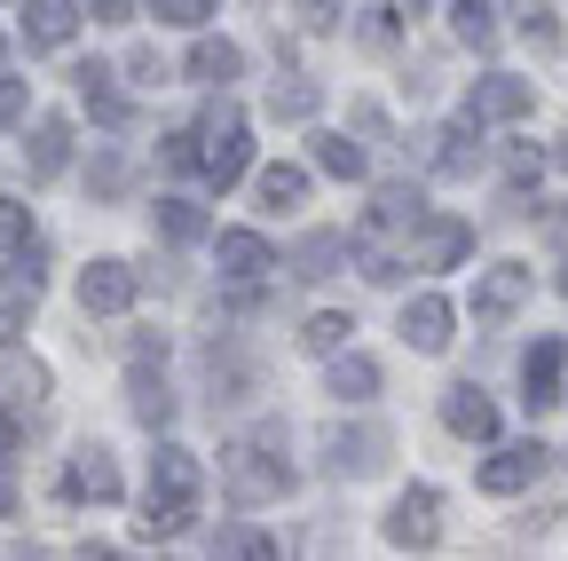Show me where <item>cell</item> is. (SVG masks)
Masks as SVG:
<instances>
[{
  "instance_id": "obj_1",
  "label": "cell",
  "mask_w": 568,
  "mask_h": 561,
  "mask_svg": "<svg viewBox=\"0 0 568 561\" xmlns=\"http://www.w3.org/2000/svg\"><path fill=\"white\" fill-rule=\"evenodd\" d=\"M222 490L237 507H276L293 490V467H284V428H253L237 443H222Z\"/></svg>"
},
{
  "instance_id": "obj_2",
  "label": "cell",
  "mask_w": 568,
  "mask_h": 561,
  "mask_svg": "<svg viewBox=\"0 0 568 561\" xmlns=\"http://www.w3.org/2000/svg\"><path fill=\"white\" fill-rule=\"evenodd\" d=\"M387 459H395V428L387 419H324L316 428V467L332 474V482H372V474H387Z\"/></svg>"
},
{
  "instance_id": "obj_3",
  "label": "cell",
  "mask_w": 568,
  "mask_h": 561,
  "mask_svg": "<svg viewBox=\"0 0 568 561\" xmlns=\"http://www.w3.org/2000/svg\"><path fill=\"white\" fill-rule=\"evenodd\" d=\"M197 174L213 190H237L253 174V127H245L237 96H213L205 103V119H197Z\"/></svg>"
},
{
  "instance_id": "obj_4",
  "label": "cell",
  "mask_w": 568,
  "mask_h": 561,
  "mask_svg": "<svg viewBox=\"0 0 568 561\" xmlns=\"http://www.w3.org/2000/svg\"><path fill=\"white\" fill-rule=\"evenodd\" d=\"M379 538H387L395 553H435V545H443V490H435V482L395 490V507L379 514Z\"/></svg>"
},
{
  "instance_id": "obj_5",
  "label": "cell",
  "mask_w": 568,
  "mask_h": 561,
  "mask_svg": "<svg viewBox=\"0 0 568 561\" xmlns=\"http://www.w3.org/2000/svg\"><path fill=\"white\" fill-rule=\"evenodd\" d=\"M466 261H474V222L466 214H426L403 238V269H418V277H443V269H466Z\"/></svg>"
},
{
  "instance_id": "obj_6",
  "label": "cell",
  "mask_w": 568,
  "mask_h": 561,
  "mask_svg": "<svg viewBox=\"0 0 568 561\" xmlns=\"http://www.w3.org/2000/svg\"><path fill=\"white\" fill-rule=\"evenodd\" d=\"M537 293V269L529 261H489L474 269V324H514Z\"/></svg>"
},
{
  "instance_id": "obj_7",
  "label": "cell",
  "mask_w": 568,
  "mask_h": 561,
  "mask_svg": "<svg viewBox=\"0 0 568 561\" xmlns=\"http://www.w3.org/2000/svg\"><path fill=\"white\" fill-rule=\"evenodd\" d=\"M205 388H213V411H245V403H261V364L245 357V348L230 340V332H213V348H205Z\"/></svg>"
},
{
  "instance_id": "obj_8",
  "label": "cell",
  "mask_w": 568,
  "mask_h": 561,
  "mask_svg": "<svg viewBox=\"0 0 568 561\" xmlns=\"http://www.w3.org/2000/svg\"><path fill=\"white\" fill-rule=\"evenodd\" d=\"M63 499H80V507H119L126 499V474H119V459L88 435V443H71V459H63Z\"/></svg>"
},
{
  "instance_id": "obj_9",
  "label": "cell",
  "mask_w": 568,
  "mask_h": 561,
  "mask_svg": "<svg viewBox=\"0 0 568 561\" xmlns=\"http://www.w3.org/2000/svg\"><path fill=\"white\" fill-rule=\"evenodd\" d=\"M545 435H529V443H497L481 467H474V482L489 490V499H521V490H537V474H545Z\"/></svg>"
},
{
  "instance_id": "obj_10",
  "label": "cell",
  "mask_w": 568,
  "mask_h": 561,
  "mask_svg": "<svg viewBox=\"0 0 568 561\" xmlns=\"http://www.w3.org/2000/svg\"><path fill=\"white\" fill-rule=\"evenodd\" d=\"M134 293H142V269L119 261V253H95V261L80 269V309H88V317H126Z\"/></svg>"
},
{
  "instance_id": "obj_11",
  "label": "cell",
  "mask_w": 568,
  "mask_h": 561,
  "mask_svg": "<svg viewBox=\"0 0 568 561\" xmlns=\"http://www.w3.org/2000/svg\"><path fill=\"white\" fill-rule=\"evenodd\" d=\"M529 111H537V80H521V72H481L474 96H466V119L474 127H514Z\"/></svg>"
},
{
  "instance_id": "obj_12",
  "label": "cell",
  "mask_w": 568,
  "mask_h": 561,
  "mask_svg": "<svg viewBox=\"0 0 568 561\" xmlns=\"http://www.w3.org/2000/svg\"><path fill=\"white\" fill-rule=\"evenodd\" d=\"M395 332H403L410 357H450V340H458V309H450L443 293H410V301H403V317H395Z\"/></svg>"
},
{
  "instance_id": "obj_13",
  "label": "cell",
  "mask_w": 568,
  "mask_h": 561,
  "mask_svg": "<svg viewBox=\"0 0 568 561\" xmlns=\"http://www.w3.org/2000/svg\"><path fill=\"white\" fill-rule=\"evenodd\" d=\"M521 403H529V419L568 403V340H537L521 357Z\"/></svg>"
},
{
  "instance_id": "obj_14",
  "label": "cell",
  "mask_w": 568,
  "mask_h": 561,
  "mask_svg": "<svg viewBox=\"0 0 568 561\" xmlns=\"http://www.w3.org/2000/svg\"><path fill=\"white\" fill-rule=\"evenodd\" d=\"M435 206H426V190L418 182H379L372 190V214H364V238H387V246H403Z\"/></svg>"
},
{
  "instance_id": "obj_15",
  "label": "cell",
  "mask_w": 568,
  "mask_h": 561,
  "mask_svg": "<svg viewBox=\"0 0 568 561\" xmlns=\"http://www.w3.org/2000/svg\"><path fill=\"white\" fill-rule=\"evenodd\" d=\"M213 261H222V285H261L268 269H284L261 230H213Z\"/></svg>"
},
{
  "instance_id": "obj_16",
  "label": "cell",
  "mask_w": 568,
  "mask_h": 561,
  "mask_svg": "<svg viewBox=\"0 0 568 561\" xmlns=\"http://www.w3.org/2000/svg\"><path fill=\"white\" fill-rule=\"evenodd\" d=\"M443 428H450L458 443H481V451H497V403H489L474 380H450V388H443Z\"/></svg>"
},
{
  "instance_id": "obj_17",
  "label": "cell",
  "mask_w": 568,
  "mask_h": 561,
  "mask_svg": "<svg viewBox=\"0 0 568 561\" xmlns=\"http://www.w3.org/2000/svg\"><path fill=\"white\" fill-rule=\"evenodd\" d=\"M48 395H55V372H48L40 357H24V348H9V357H0V411L24 419V411H40Z\"/></svg>"
},
{
  "instance_id": "obj_18",
  "label": "cell",
  "mask_w": 568,
  "mask_h": 561,
  "mask_svg": "<svg viewBox=\"0 0 568 561\" xmlns=\"http://www.w3.org/2000/svg\"><path fill=\"white\" fill-rule=\"evenodd\" d=\"M24 48H71L88 24V0H24Z\"/></svg>"
},
{
  "instance_id": "obj_19",
  "label": "cell",
  "mask_w": 568,
  "mask_h": 561,
  "mask_svg": "<svg viewBox=\"0 0 568 561\" xmlns=\"http://www.w3.org/2000/svg\"><path fill=\"white\" fill-rule=\"evenodd\" d=\"M151 507H197V451H182V443H159V459H151V490H142Z\"/></svg>"
},
{
  "instance_id": "obj_20",
  "label": "cell",
  "mask_w": 568,
  "mask_h": 561,
  "mask_svg": "<svg viewBox=\"0 0 568 561\" xmlns=\"http://www.w3.org/2000/svg\"><path fill=\"white\" fill-rule=\"evenodd\" d=\"M426 143H435V151H426V167H435V174H450V182L481 167V127H474L466 111H458V119H443L435 134H426Z\"/></svg>"
},
{
  "instance_id": "obj_21",
  "label": "cell",
  "mask_w": 568,
  "mask_h": 561,
  "mask_svg": "<svg viewBox=\"0 0 568 561\" xmlns=\"http://www.w3.org/2000/svg\"><path fill=\"white\" fill-rule=\"evenodd\" d=\"M182 72H190L197 88H222V96H230V80H245V48H237V40H222V32H205V40H190Z\"/></svg>"
},
{
  "instance_id": "obj_22",
  "label": "cell",
  "mask_w": 568,
  "mask_h": 561,
  "mask_svg": "<svg viewBox=\"0 0 568 561\" xmlns=\"http://www.w3.org/2000/svg\"><path fill=\"white\" fill-rule=\"evenodd\" d=\"M347 230H301V246H293V261H284V269H293L301 277V285H324V277H339L347 269Z\"/></svg>"
},
{
  "instance_id": "obj_23",
  "label": "cell",
  "mask_w": 568,
  "mask_h": 561,
  "mask_svg": "<svg viewBox=\"0 0 568 561\" xmlns=\"http://www.w3.org/2000/svg\"><path fill=\"white\" fill-rule=\"evenodd\" d=\"M24 159H32V182H55V174L71 167V119H63V111H40V119H32Z\"/></svg>"
},
{
  "instance_id": "obj_24",
  "label": "cell",
  "mask_w": 568,
  "mask_h": 561,
  "mask_svg": "<svg viewBox=\"0 0 568 561\" xmlns=\"http://www.w3.org/2000/svg\"><path fill=\"white\" fill-rule=\"evenodd\" d=\"M0 293H9V309H17V317H24V309L48 293V246H40V238H32L24 253H9V261H0Z\"/></svg>"
},
{
  "instance_id": "obj_25",
  "label": "cell",
  "mask_w": 568,
  "mask_h": 561,
  "mask_svg": "<svg viewBox=\"0 0 568 561\" xmlns=\"http://www.w3.org/2000/svg\"><path fill=\"white\" fill-rule=\"evenodd\" d=\"M308 167H293V159H276V167H261L253 174V198H261V214H293V206H308Z\"/></svg>"
},
{
  "instance_id": "obj_26",
  "label": "cell",
  "mask_w": 568,
  "mask_h": 561,
  "mask_svg": "<svg viewBox=\"0 0 568 561\" xmlns=\"http://www.w3.org/2000/svg\"><path fill=\"white\" fill-rule=\"evenodd\" d=\"M308 159H316V174H332V182H364V174H372L364 143H347L339 127H316V134H308Z\"/></svg>"
},
{
  "instance_id": "obj_27",
  "label": "cell",
  "mask_w": 568,
  "mask_h": 561,
  "mask_svg": "<svg viewBox=\"0 0 568 561\" xmlns=\"http://www.w3.org/2000/svg\"><path fill=\"white\" fill-rule=\"evenodd\" d=\"M324 388L347 403V411H364L372 395H379V364L364 357V348H347V357H332V372H324Z\"/></svg>"
},
{
  "instance_id": "obj_28",
  "label": "cell",
  "mask_w": 568,
  "mask_h": 561,
  "mask_svg": "<svg viewBox=\"0 0 568 561\" xmlns=\"http://www.w3.org/2000/svg\"><path fill=\"white\" fill-rule=\"evenodd\" d=\"M126 411H134L151 435H166V419H174V388H166V372H126Z\"/></svg>"
},
{
  "instance_id": "obj_29",
  "label": "cell",
  "mask_w": 568,
  "mask_h": 561,
  "mask_svg": "<svg viewBox=\"0 0 568 561\" xmlns=\"http://www.w3.org/2000/svg\"><path fill=\"white\" fill-rule=\"evenodd\" d=\"M151 230H159L166 246H197V238H213V222H205V206H197V198H159V206H151Z\"/></svg>"
},
{
  "instance_id": "obj_30",
  "label": "cell",
  "mask_w": 568,
  "mask_h": 561,
  "mask_svg": "<svg viewBox=\"0 0 568 561\" xmlns=\"http://www.w3.org/2000/svg\"><path fill=\"white\" fill-rule=\"evenodd\" d=\"M347 340H355V317H347V309H316V317L301 324V348H308V357H324V364L347 357Z\"/></svg>"
},
{
  "instance_id": "obj_31",
  "label": "cell",
  "mask_w": 568,
  "mask_h": 561,
  "mask_svg": "<svg viewBox=\"0 0 568 561\" xmlns=\"http://www.w3.org/2000/svg\"><path fill=\"white\" fill-rule=\"evenodd\" d=\"M80 96H88V111H95L103 127H126V119H134V103L111 88V72H103V63H80Z\"/></svg>"
},
{
  "instance_id": "obj_32",
  "label": "cell",
  "mask_w": 568,
  "mask_h": 561,
  "mask_svg": "<svg viewBox=\"0 0 568 561\" xmlns=\"http://www.w3.org/2000/svg\"><path fill=\"white\" fill-rule=\"evenodd\" d=\"M316 111H324V88H316V80H276V88H268V119H293V127H301V119H316Z\"/></svg>"
},
{
  "instance_id": "obj_33",
  "label": "cell",
  "mask_w": 568,
  "mask_h": 561,
  "mask_svg": "<svg viewBox=\"0 0 568 561\" xmlns=\"http://www.w3.org/2000/svg\"><path fill=\"white\" fill-rule=\"evenodd\" d=\"M450 32H458L466 48H489V40H497V9H489V0H458V9H450Z\"/></svg>"
},
{
  "instance_id": "obj_34",
  "label": "cell",
  "mask_w": 568,
  "mask_h": 561,
  "mask_svg": "<svg viewBox=\"0 0 568 561\" xmlns=\"http://www.w3.org/2000/svg\"><path fill=\"white\" fill-rule=\"evenodd\" d=\"M142 17H159V24H174V32H197V40H205V24L222 17V9H213V0H159V9H142Z\"/></svg>"
},
{
  "instance_id": "obj_35",
  "label": "cell",
  "mask_w": 568,
  "mask_h": 561,
  "mask_svg": "<svg viewBox=\"0 0 568 561\" xmlns=\"http://www.w3.org/2000/svg\"><path fill=\"white\" fill-rule=\"evenodd\" d=\"M126 182H134L126 151H111V143H103V151H95V167H88V190H95V198H126Z\"/></svg>"
},
{
  "instance_id": "obj_36",
  "label": "cell",
  "mask_w": 568,
  "mask_h": 561,
  "mask_svg": "<svg viewBox=\"0 0 568 561\" xmlns=\"http://www.w3.org/2000/svg\"><path fill=\"white\" fill-rule=\"evenodd\" d=\"M24 246H32V206L0 198V261H9V253H24Z\"/></svg>"
},
{
  "instance_id": "obj_37",
  "label": "cell",
  "mask_w": 568,
  "mask_h": 561,
  "mask_svg": "<svg viewBox=\"0 0 568 561\" xmlns=\"http://www.w3.org/2000/svg\"><path fill=\"white\" fill-rule=\"evenodd\" d=\"M190 522H197V507H151V499H142V538L166 545V538H182Z\"/></svg>"
},
{
  "instance_id": "obj_38",
  "label": "cell",
  "mask_w": 568,
  "mask_h": 561,
  "mask_svg": "<svg viewBox=\"0 0 568 561\" xmlns=\"http://www.w3.org/2000/svg\"><path fill=\"white\" fill-rule=\"evenodd\" d=\"M521 40L537 56H560V9H521Z\"/></svg>"
},
{
  "instance_id": "obj_39",
  "label": "cell",
  "mask_w": 568,
  "mask_h": 561,
  "mask_svg": "<svg viewBox=\"0 0 568 561\" xmlns=\"http://www.w3.org/2000/svg\"><path fill=\"white\" fill-rule=\"evenodd\" d=\"M159 159H166L174 174H197V127H166V134H159Z\"/></svg>"
},
{
  "instance_id": "obj_40",
  "label": "cell",
  "mask_w": 568,
  "mask_h": 561,
  "mask_svg": "<svg viewBox=\"0 0 568 561\" xmlns=\"http://www.w3.org/2000/svg\"><path fill=\"white\" fill-rule=\"evenodd\" d=\"M24 119H32V80L0 72V127H24Z\"/></svg>"
},
{
  "instance_id": "obj_41",
  "label": "cell",
  "mask_w": 568,
  "mask_h": 561,
  "mask_svg": "<svg viewBox=\"0 0 568 561\" xmlns=\"http://www.w3.org/2000/svg\"><path fill=\"white\" fill-rule=\"evenodd\" d=\"M355 32H364L372 48H387V40L403 32V9H364V24H355Z\"/></svg>"
},
{
  "instance_id": "obj_42",
  "label": "cell",
  "mask_w": 568,
  "mask_h": 561,
  "mask_svg": "<svg viewBox=\"0 0 568 561\" xmlns=\"http://www.w3.org/2000/svg\"><path fill=\"white\" fill-rule=\"evenodd\" d=\"M347 127L364 134V143H387V111L379 103H347Z\"/></svg>"
},
{
  "instance_id": "obj_43",
  "label": "cell",
  "mask_w": 568,
  "mask_h": 561,
  "mask_svg": "<svg viewBox=\"0 0 568 561\" xmlns=\"http://www.w3.org/2000/svg\"><path fill=\"white\" fill-rule=\"evenodd\" d=\"M537 167H545V151H537V143H514V151H506V174H514V190H529V174H537Z\"/></svg>"
},
{
  "instance_id": "obj_44",
  "label": "cell",
  "mask_w": 568,
  "mask_h": 561,
  "mask_svg": "<svg viewBox=\"0 0 568 561\" xmlns=\"http://www.w3.org/2000/svg\"><path fill=\"white\" fill-rule=\"evenodd\" d=\"M237 561H284V545L268 530H237Z\"/></svg>"
},
{
  "instance_id": "obj_45",
  "label": "cell",
  "mask_w": 568,
  "mask_h": 561,
  "mask_svg": "<svg viewBox=\"0 0 568 561\" xmlns=\"http://www.w3.org/2000/svg\"><path fill=\"white\" fill-rule=\"evenodd\" d=\"M17 451H24V419H9V411H0V474L17 467Z\"/></svg>"
},
{
  "instance_id": "obj_46",
  "label": "cell",
  "mask_w": 568,
  "mask_h": 561,
  "mask_svg": "<svg viewBox=\"0 0 568 561\" xmlns=\"http://www.w3.org/2000/svg\"><path fill=\"white\" fill-rule=\"evenodd\" d=\"M88 17H95V24H134L142 9H134V0H88Z\"/></svg>"
},
{
  "instance_id": "obj_47",
  "label": "cell",
  "mask_w": 568,
  "mask_h": 561,
  "mask_svg": "<svg viewBox=\"0 0 568 561\" xmlns=\"http://www.w3.org/2000/svg\"><path fill=\"white\" fill-rule=\"evenodd\" d=\"M545 167H552V174H568V127H560L552 143H545Z\"/></svg>"
},
{
  "instance_id": "obj_48",
  "label": "cell",
  "mask_w": 568,
  "mask_h": 561,
  "mask_svg": "<svg viewBox=\"0 0 568 561\" xmlns=\"http://www.w3.org/2000/svg\"><path fill=\"white\" fill-rule=\"evenodd\" d=\"M17 324H24L17 309H0V357H9V348H17Z\"/></svg>"
},
{
  "instance_id": "obj_49",
  "label": "cell",
  "mask_w": 568,
  "mask_h": 561,
  "mask_svg": "<svg viewBox=\"0 0 568 561\" xmlns=\"http://www.w3.org/2000/svg\"><path fill=\"white\" fill-rule=\"evenodd\" d=\"M9 561H48V553H40V545H24V538H17V545H9Z\"/></svg>"
},
{
  "instance_id": "obj_50",
  "label": "cell",
  "mask_w": 568,
  "mask_h": 561,
  "mask_svg": "<svg viewBox=\"0 0 568 561\" xmlns=\"http://www.w3.org/2000/svg\"><path fill=\"white\" fill-rule=\"evenodd\" d=\"M80 561H126V553H111V545H80Z\"/></svg>"
},
{
  "instance_id": "obj_51",
  "label": "cell",
  "mask_w": 568,
  "mask_h": 561,
  "mask_svg": "<svg viewBox=\"0 0 568 561\" xmlns=\"http://www.w3.org/2000/svg\"><path fill=\"white\" fill-rule=\"evenodd\" d=\"M552 285H560V301H568V261H560V277H552Z\"/></svg>"
}]
</instances>
